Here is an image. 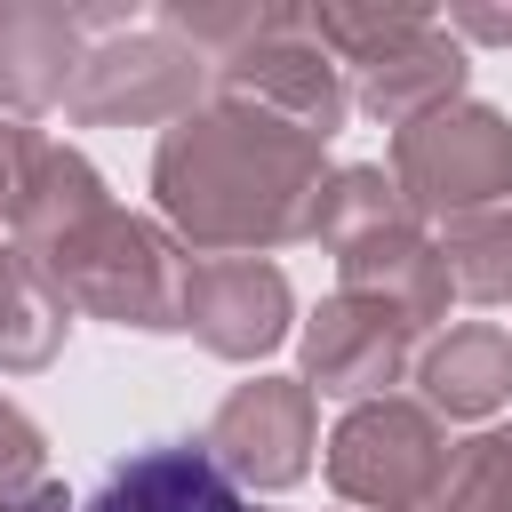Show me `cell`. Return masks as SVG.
I'll return each instance as SVG.
<instances>
[{"label":"cell","instance_id":"1","mask_svg":"<svg viewBox=\"0 0 512 512\" xmlns=\"http://www.w3.org/2000/svg\"><path fill=\"white\" fill-rule=\"evenodd\" d=\"M80 512H248V504H240V488H232V472L216 456L168 440V448L120 456Z\"/></svg>","mask_w":512,"mask_h":512},{"label":"cell","instance_id":"2","mask_svg":"<svg viewBox=\"0 0 512 512\" xmlns=\"http://www.w3.org/2000/svg\"><path fill=\"white\" fill-rule=\"evenodd\" d=\"M8 512H72V504H64V488H32V496L8 504Z\"/></svg>","mask_w":512,"mask_h":512}]
</instances>
